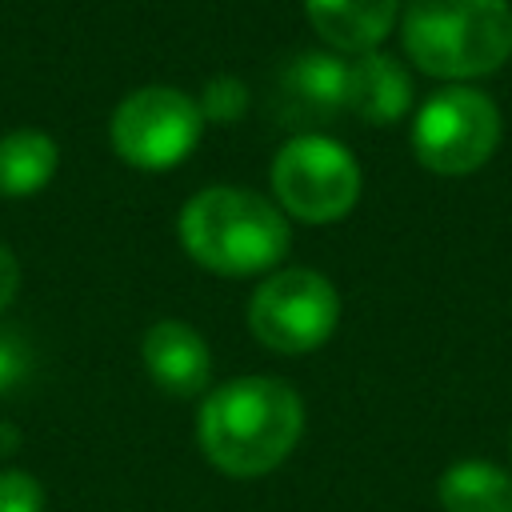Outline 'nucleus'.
Here are the masks:
<instances>
[{"label": "nucleus", "instance_id": "6", "mask_svg": "<svg viewBox=\"0 0 512 512\" xmlns=\"http://www.w3.org/2000/svg\"><path fill=\"white\" fill-rule=\"evenodd\" d=\"M340 320V296L316 268H280L248 300V328L272 352H312Z\"/></svg>", "mask_w": 512, "mask_h": 512}, {"label": "nucleus", "instance_id": "4", "mask_svg": "<svg viewBox=\"0 0 512 512\" xmlns=\"http://www.w3.org/2000/svg\"><path fill=\"white\" fill-rule=\"evenodd\" d=\"M500 144V112L492 96L468 84L432 92L412 120V152L436 176H468L492 160Z\"/></svg>", "mask_w": 512, "mask_h": 512}, {"label": "nucleus", "instance_id": "9", "mask_svg": "<svg viewBox=\"0 0 512 512\" xmlns=\"http://www.w3.org/2000/svg\"><path fill=\"white\" fill-rule=\"evenodd\" d=\"M140 352H144V368H148L152 384L164 388L168 396L188 400L208 388L212 356L196 328H188L180 320H160L144 332Z\"/></svg>", "mask_w": 512, "mask_h": 512}, {"label": "nucleus", "instance_id": "3", "mask_svg": "<svg viewBox=\"0 0 512 512\" xmlns=\"http://www.w3.org/2000/svg\"><path fill=\"white\" fill-rule=\"evenodd\" d=\"M408 60L440 80H476L512 56L508 0H408L400 12Z\"/></svg>", "mask_w": 512, "mask_h": 512}, {"label": "nucleus", "instance_id": "2", "mask_svg": "<svg viewBox=\"0 0 512 512\" xmlns=\"http://www.w3.org/2000/svg\"><path fill=\"white\" fill-rule=\"evenodd\" d=\"M184 252L216 276H256L288 256V216L248 188H204L180 212Z\"/></svg>", "mask_w": 512, "mask_h": 512}, {"label": "nucleus", "instance_id": "5", "mask_svg": "<svg viewBox=\"0 0 512 512\" xmlns=\"http://www.w3.org/2000/svg\"><path fill=\"white\" fill-rule=\"evenodd\" d=\"M272 192L288 216L304 224H332L360 200V164L344 144L304 132L276 152Z\"/></svg>", "mask_w": 512, "mask_h": 512}, {"label": "nucleus", "instance_id": "12", "mask_svg": "<svg viewBox=\"0 0 512 512\" xmlns=\"http://www.w3.org/2000/svg\"><path fill=\"white\" fill-rule=\"evenodd\" d=\"M444 512H512V472L492 460H456L436 484Z\"/></svg>", "mask_w": 512, "mask_h": 512}, {"label": "nucleus", "instance_id": "11", "mask_svg": "<svg viewBox=\"0 0 512 512\" xmlns=\"http://www.w3.org/2000/svg\"><path fill=\"white\" fill-rule=\"evenodd\" d=\"M412 108V80L388 52H360L348 64V112L368 124H396Z\"/></svg>", "mask_w": 512, "mask_h": 512}, {"label": "nucleus", "instance_id": "14", "mask_svg": "<svg viewBox=\"0 0 512 512\" xmlns=\"http://www.w3.org/2000/svg\"><path fill=\"white\" fill-rule=\"evenodd\" d=\"M196 108H200L204 120H240L244 108H248V88L236 76H216V80L204 84Z\"/></svg>", "mask_w": 512, "mask_h": 512}, {"label": "nucleus", "instance_id": "8", "mask_svg": "<svg viewBox=\"0 0 512 512\" xmlns=\"http://www.w3.org/2000/svg\"><path fill=\"white\" fill-rule=\"evenodd\" d=\"M348 108V64L332 52H300L276 80V112L288 124H324Z\"/></svg>", "mask_w": 512, "mask_h": 512}, {"label": "nucleus", "instance_id": "1", "mask_svg": "<svg viewBox=\"0 0 512 512\" xmlns=\"http://www.w3.org/2000/svg\"><path fill=\"white\" fill-rule=\"evenodd\" d=\"M304 404L272 376H236L200 404V448L228 476H264L296 448Z\"/></svg>", "mask_w": 512, "mask_h": 512}, {"label": "nucleus", "instance_id": "15", "mask_svg": "<svg viewBox=\"0 0 512 512\" xmlns=\"http://www.w3.org/2000/svg\"><path fill=\"white\" fill-rule=\"evenodd\" d=\"M0 512H44V488L28 472H0Z\"/></svg>", "mask_w": 512, "mask_h": 512}, {"label": "nucleus", "instance_id": "17", "mask_svg": "<svg viewBox=\"0 0 512 512\" xmlns=\"http://www.w3.org/2000/svg\"><path fill=\"white\" fill-rule=\"evenodd\" d=\"M16 288H20V264H16V256L8 248H0V312L12 304Z\"/></svg>", "mask_w": 512, "mask_h": 512}, {"label": "nucleus", "instance_id": "7", "mask_svg": "<svg viewBox=\"0 0 512 512\" xmlns=\"http://www.w3.org/2000/svg\"><path fill=\"white\" fill-rule=\"evenodd\" d=\"M204 116L192 96L168 84H148L124 96L112 112V148L124 164L160 172L180 164L200 140Z\"/></svg>", "mask_w": 512, "mask_h": 512}, {"label": "nucleus", "instance_id": "13", "mask_svg": "<svg viewBox=\"0 0 512 512\" xmlns=\"http://www.w3.org/2000/svg\"><path fill=\"white\" fill-rule=\"evenodd\" d=\"M60 164V148L40 128H16L0 136V196L40 192Z\"/></svg>", "mask_w": 512, "mask_h": 512}, {"label": "nucleus", "instance_id": "10", "mask_svg": "<svg viewBox=\"0 0 512 512\" xmlns=\"http://www.w3.org/2000/svg\"><path fill=\"white\" fill-rule=\"evenodd\" d=\"M308 24L336 52H372L396 24L400 0H304Z\"/></svg>", "mask_w": 512, "mask_h": 512}, {"label": "nucleus", "instance_id": "16", "mask_svg": "<svg viewBox=\"0 0 512 512\" xmlns=\"http://www.w3.org/2000/svg\"><path fill=\"white\" fill-rule=\"evenodd\" d=\"M32 368V352L16 328H0V392H12Z\"/></svg>", "mask_w": 512, "mask_h": 512}]
</instances>
